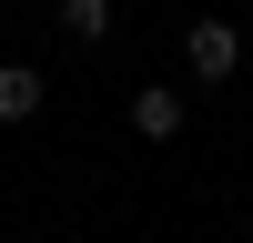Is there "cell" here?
I'll return each instance as SVG.
<instances>
[{"label":"cell","instance_id":"4","mask_svg":"<svg viewBox=\"0 0 253 243\" xmlns=\"http://www.w3.org/2000/svg\"><path fill=\"white\" fill-rule=\"evenodd\" d=\"M112 31V0H61V40H101Z\"/></svg>","mask_w":253,"mask_h":243},{"label":"cell","instance_id":"1","mask_svg":"<svg viewBox=\"0 0 253 243\" xmlns=\"http://www.w3.org/2000/svg\"><path fill=\"white\" fill-rule=\"evenodd\" d=\"M182 51H193V81H233L243 71V31H233V20H193Z\"/></svg>","mask_w":253,"mask_h":243},{"label":"cell","instance_id":"3","mask_svg":"<svg viewBox=\"0 0 253 243\" xmlns=\"http://www.w3.org/2000/svg\"><path fill=\"white\" fill-rule=\"evenodd\" d=\"M31 112H41V71L10 61V71H0V122H31Z\"/></svg>","mask_w":253,"mask_h":243},{"label":"cell","instance_id":"2","mask_svg":"<svg viewBox=\"0 0 253 243\" xmlns=\"http://www.w3.org/2000/svg\"><path fill=\"white\" fill-rule=\"evenodd\" d=\"M132 132L142 142H172L182 132V91H172V81H142V91H132Z\"/></svg>","mask_w":253,"mask_h":243}]
</instances>
